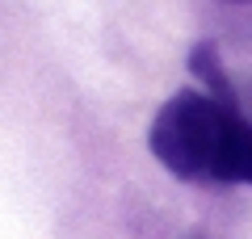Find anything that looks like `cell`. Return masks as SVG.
<instances>
[{
	"label": "cell",
	"mask_w": 252,
	"mask_h": 239,
	"mask_svg": "<svg viewBox=\"0 0 252 239\" xmlns=\"http://www.w3.org/2000/svg\"><path fill=\"white\" fill-rule=\"evenodd\" d=\"M240 114H244V118L252 122V84H248V89L240 92Z\"/></svg>",
	"instance_id": "obj_3"
},
{
	"label": "cell",
	"mask_w": 252,
	"mask_h": 239,
	"mask_svg": "<svg viewBox=\"0 0 252 239\" xmlns=\"http://www.w3.org/2000/svg\"><path fill=\"white\" fill-rule=\"evenodd\" d=\"M231 4H252V0H231Z\"/></svg>",
	"instance_id": "obj_4"
},
{
	"label": "cell",
	"mask_w": 252,
	"mask_h": 239,
	"mask_svg": "<svg viewBox=\"0 0 252 239\" xmlns=\"http://www.w3.org/2000/svg\"><path fill=\"white\" fill-rule=\"evenodd\" d=\"M189 71H193V76L202 80L206 97H215V101H223V105H235V109H240V89H235V84H231V76L223 71L215 42H198L193 51H189Z\"/></svg>",
	"instance_id": "obj_2"
},
{
	"label": "cell",
	"mask_w": 252,
	"mask_h": 239,
	"mask_svg": "<svg viewBox=\"0 0 252 239\" xmlns=\"http://www.w3.org/2000/svg\"><path fill=\"white\" fill-rule=\"evenodd\" d=\"M147 147L181 180L252 185V122L206 92H177L160 105Z\"/></svg>",
	"instance_id": "obj_1"
}]
</instances>
